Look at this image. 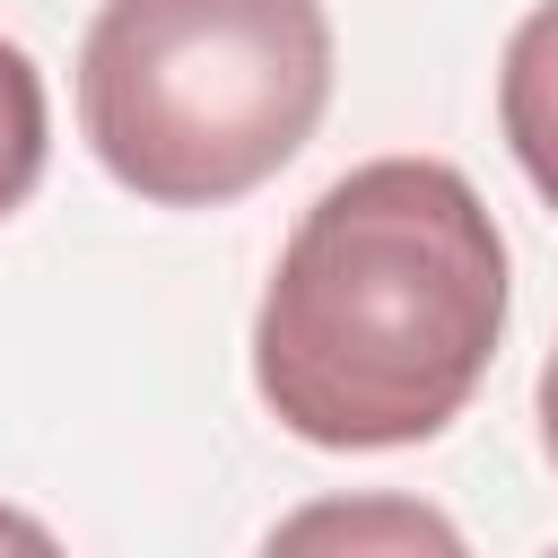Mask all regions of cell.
<instances>
[{
  "label": "cell",
  "instance_id": "cell-1",
  "mask_svg": "<svg viewBox=\"0 0 558 558\" xmlns=\"http://www.w3.org/2000/svg\"><path fill=\"white\" fill-rule=\"evenodd\" d=\"M497 340L506 235L488 201L445 157H375L296 218L253 314V384L288 436L392 453L462 418Z\"/></svg>",
  "mask_w": 558,
  "mask_h": 558
},
{
  "label": "cell",
  "instance_id": "cell-2",
  "mask_svg": "<svg viewBox=\"0 0 558 558\" xmlns=\"http://www.w3.org/2000/svg\"><path fill=\"white\" fill-rule=\"evenodd\" d=\"M331 105L323 0H105L78 44V131L157 209L262 192Z\"/></svg>",
  "mask_w": 558,
  "mask_h": 558
},
{
  "label": "cell",
  "instance_id": "cell-3",
  "mask_svg": "<svg viewBox=\"0 0 558 558\" xmlns=\"http://www.w3.org/2000/svg\"><path fill=\"white\" fill-rule=\"evenodd\" d=\"M497 122L523 166V183L558 209V0H541L497 61Z\"/></svg>",
  "mask_w": 558,
  "mask_h": 558
},
{
  "label": "cell",
  "instance_id": "cell-4",
  "mask_svg": "<svg viewBox=\"0 0 558 558\" xmlns=\"http://www.w3.org/2000/svg\"><path fill=\"white\" fill-rule=\"evenodd\" d=\"M52 157V113H44V70L0 35V218L26 209V192L44 183Z\"/></svg>",
  "mask_w": 558,
  "mask_h": 558
},
{
  "label": "cell",
  "instance_id": "cell-5",
  "mask_svg": "<svg viewBox=\"0 0 558 558\" xmlns=\"http://www.w3.org/2000/svg\"><path fill=\"white\" fill-rule=\"evenodd\" d=\"M541 445H549V462H558V349H549V366H541Z\"/></svg>",
  "mask_w": 558,
  "mask_h": 558
},
{
  "label": "cell",
  "instance_id": "cell-6",
  "mask_svg": "<svg viewBox=\"0 0 558 558\" xmlns=\"http://www.w3.org/2000/svg\"><path fill=\"white\" fill-rule=\"evenodd\" d=\"M0 541H26V549H44V532H35V523H17V514H0Z\"/></svg>",
  "mask_w": 558,
  "mask_h": 558
}]
</instances>
